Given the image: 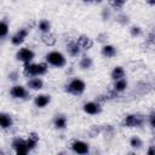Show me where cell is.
Masks as SVG:
<instances>
[{"instance_id":"8d00e7d4","label":"cell","mask_w":155,"mask_h":155,"mask_svg":"<svg viewBox=\"0 0 155 155\" xmlns=\"http://www.w3.org/2000/svg\"><path fill=\"white\" fill-rule=\"evenodd\" d=\"M93 1H94V2H97V4H101L103 0H93Z\"/></svg>"},{"instance_id":"ba28073f","label":"cell","mask_w":155,"mask_h":155,"mask_svg":"<svg viewBox=\"0 0 155 155\" xmlns=\"http://www.w3.org/2000/svg\"><path fill=\"white\" fill-rule=\"evenodd\" d=\"M70 147H71V150H73L75 154H81V155H84V154H87V153L90 151V145H88L86 142H84V140L76 139V140L71 142Z\"/></svg>"},{"instance_id":"7a4b0ae2","label":"cell","mask_w":155,"mask_h":155,"mask_svg":"<svg viewBox=\"0 0 155 155\" xmlns=\"http://www.w3.org/2000/svg\"><path fill=\"white\" fill-rule=\"evenodd\" d=\"M86 88V84L84 80L79 79V78H75L73 80L69 81V84L67 85V92L70 93V94H74V96H80L84 93Z\"/></svg>"},{"instance_id":"d6986e66","label":"cell","mask_w":155,"mask_h":155,"mask_svg":"<svg viewBox=\"0 0 155 155\" xmlns=\"http://www.w3.org/2000/svg\"><path fill=\"white\" fill-rule=\"evenodd\" d=\"M53 126L57 130H64L67 127V117L64 115H56L53 117Z\"/></svg>"},{"instance_id":"d590c367","label":"cell","mask_w":155,"mask_h":155,"mask_svg":"<svg viewBox=\"0 0 155 155\" xmlns=\"http://www.w3.org/2000/svg\"><path fill=\"white\" fill-rule=\"evenodd\" d=\"M145 2H147L148 5H151V6L155 5V0H145Z\"/></svg>"},{"instance_id":"4dcf8cb0","label":"cell","mask_w":155,"mask_h":155,"mask_svg":"<svg viewBox=\"0 0 155 155\" xmlns=\"http://www.w3.org/2000/svg\"><path fill=\"white\" fill-rule=\"evenodd\" d=\"M148 124L153 130H155V110H151L148 115Z\"/></svg>"},{"instance_id":"6da1fadb","label":"cell","mask_w":155,"mask_h":155,"mask_svg":"<svg viewBox=\"0 0 155 155\" xmlns=\"http://www.w3.org/2000/svg\"><path fill=\"white\" fill-rule=\"evenodd\" d=\"M45 62L54 68H63L67 64V58L59 51H51L45 56Z\"/></svg>"},{"instance_id":"ffe728a7","label":"cell","mask_w":155,"mask_h":155,"mask_svg":"<svg viewBox=\"0 0 155 155\" xmlns=\"http://www.w3.org/2000/svg\"><path fill=\"white\" fill-rule=\"evenodd\" d=\"M92 65H93V61H92V58H91L90 56L84 54V56L80 58V61H79V67H80L81 69H84V70L91 69Z\"/></svg>"},{"instance_id":"9c48e42d","label":"cell","mask_w":155,"mask_h":155,"mask_svg":"<svg viewBox=\"0 0 155 155\" xmlns=\"http://www.w3.org/2000/svg\"><path fill=\"white\" fill-rule=\"evenodd\" d=\"M28 34H29V29H27V28H21L16 34L12 35V38H11L12 45H15V46L22 45V44L24 42L25 38L28 36Z\"/></svg>"},{"instance_id":"3957f363","label":"cell","mask_w":155,"mask_h":155,"mask_svg":"<svg viewBox=\"0 0 155 155\" xmlns=\"http://www.w3.org/2000/svg\"><path fill=\"white\" fill-rule=\"evenodd\" d=\"M145 122V117L140 114H128L124 119V126L126 127H142Z\"/></svg>"},{"instance_id":"277c9868","label":"cell","mask_w":155,"mask_h":155,"mask_svg":"<svg viewBox=\"0 0 155 155\" xmlns=\"http://www.w3.org/2000/svg\"><path fill=\"white\" fill-rule=\"evenodd\" d=\"M11 145H12V148H13V150H15V153H16L17 155H25V154L29 151V149H28V147H27L25 139H23V138H21V137H15V138L12 139Z\"/></svg>"},{"instance_id":"8fae6325","label":"cell","mask_w":155,"mask_h":155,"mask_svg":"<svg viewBox=\"0 0 155 155\" xmlns=\"http://www.w3.org/2000/svg\"><path fill=\"white\" fill-rule=\"evenodd\" d=\"M81 51H82V48L78 44V41L73 40V41H69L67 44V52L70 57H79L81 54Z\"/></svg>"},{"instance_id":"52a82bcc","label":"cell","mask_w":155,"mask_h":155,"mask_svg":"<svg viewBox=\"0 0 155 155\" xmlns=\"http://www.w3.org/2000/svg\"><path fill=\"white\" fill-rule=\"evenodd\" d=\"M82 109L88 115H97L102 111V104L97 101H91V102H86L84 104Z\"/></svg>"},{"instance_id":"44dd1931","label":"cell","mask_w":155,"mask_h":155,"mask_svg":"<svg viewBox=\"0 0 155 155\" xmlns=\"http://www.w3.org/2000/svg\"><path fill=\"white\" fill-rule=\"evenodd\" d=\"M127 86H128V82H127V80L124 78V79H119V80H115L114 81V84H113V88L115 90V91H117V92H124L126 88H127Z\"/></svg>"},{"instance_id":"8992f818","label":"cell","mask_w":155,"mask_h":155,"mask_svg":"<svg viewBox=\"0 0 155 155\" xmlns=\"http://www.w3.org/2000/svg\"><path fill=\"white\" fill-rule=\"evenodd\" d=\"M35 57V53L33 50L28 48V47H22L17 51L16 53V58L23 63H28V62H31Z\"/></svg>"},{"instance_id":"83f0119b","label":"cell","mask_w":155,"mask_h":155,"mask_svg":"<svg viewBox=\"0 0 155 155\" xmlns=\"http://www.w3.org/2000/svg\"><path fill=\"white\" fill-rule=\"evenodd\" d=\"M8 33V24L6 21H1L0 23V36L4 39Z\"/></svg>"},{"instance_id":"7c38bea8","label":"cell","mask_w":155,"mask_h":155,"mask_svg":"<svg viewBox=\"0 0 155 155\" xmlns=\"http://www.w3.org/2000/svg\"><path fill=\"white\" fill-rule=\"evenodd\" d=\"M51 102V96L50 94H38L34 98V104L36 108H45L47 104Z\"/></svg>"},{"instance_id":"e0dca14e","label":"cell","mask_w":155,"mask_h":155,"mask_svg":"<svg viewBox=\"0 0 155 155\" xmlns=\"http://www.w3.org/2000/svg\"><path fill=\"white\" fill-rule=\"evenodd\" d=\"M101 52H102V56L105 57V58H113V57H115L116 53H117L116 48H115L113 45H108V44L103 45Z\"/></svg>"},{"instance_id":"e575fe53","label":"cell","mask_w":155,"mask_h":155,"mask_svg":"<svg viewBox=\"0 0 155 155\" xmlns=\"http://www.w3.org/2000/svg\"><path fill=\"white\" fill-rule=\"evenodd\" d=\"M147 154H149V155H155V145H149V148H148V150H147Z\"/></svg>"},{"instance_id":"603a6c76","label":"cell","mask_w":155,"mask_h":155,"mask_svg":"<svg viewBox=\"0 0 155 155\" xmlns=\"http://www.w3.org/2000/svg\"><path fill=\"white\" fill-rule=\"evenodd\" d=\"M130 145H131L132 149L138 150V149H140V148L143 147V140H142V138L138 137V136H132V137L130 138Z\"/></svg>"},{"instance_id":"7402d4cb","label":"cell","mask_w":155,"mask_h":155,"mask_svg":"<svg viewBox=\"0 0 155 155\" xmlns=\"http://www.w3.org/2000/svg\"><path fill=\"white\" fill-rule=\"evenodd\" d=\"M41 41L46 46H50L51 47V46H53L57 42V39H56V36L52 33H45V34L41 35Z\"/></svg>"},{"instance_id":"f546056e","label":"cell","mask_w":155,"mask_h":155,"mask_svg":"<svg viewBox=\"0 0 155 155\" xmlns=\"http://www.w3.org/2000/svg\"><path fill=\"white\" fill-rule=\"evenodd\" d=\"M116 22H119L120 24L125 25V24L128 23V16H127L126 13H120V15H117V17H116Z\"/></svg>"},{"instance_id":"74e56055","label":"cell","mask_w":155,"mask_h":155,"mask_svg":"<svg viewBox=\"0 0 155 155\" xmlns=\"http://www.w3.org/2000/svg\"><path fill=\"white\" fill-rule=\"evenodd\" d=\"M84 1H86V2H90V1H92V0H84Z\"/></svg>"},{"instance_id":"484cf974","label":"cell","mask_w":155,"mask_h":155,"mask_svg":"<svg viewBox=\"0 0 155 155\" xmlns=\"http://www.w3.org/2000/svg\"><path fill=\"white\" fill-rule=\"evenodd\" d=\"M88 133L91 137H97L102 133V126L101 125H92L88 130Z\"/></svg>"},{"instance_id":"4fadbf2b","label":"cell","mask_w":155,"mask_h":155,"mask_svg":"<svg viewBox=\"0 0 155 155\" xmlns=\"http://www.w3.org/2000/svg\"><path fill=\"white\" fill-rule=\"evenodd\" d=\"M0 125L2 130H8L13 126V119L10 114L6 113H1L0 114Z\"/></svg>"},{"instance_id":"9a60e30c","label":"cell","mask_w":155,"mask_h":155,"mask_svg":"<svg viewBox=\"0 0 155 155\" xmlns=\"http://www.w3.org/2000/svg\"><path fill=\"white\" fill-rule=\"evenodd\" d=\"M27 86H28L30 90H34V91L41 90V88L44 87V81H42L39 76H33V78H30V79L28 80Z\"/></svg>"},{"instance_id":"f1b7e54d","label":"cell","mask_w":155,"mask_h":155,"mask_svg":"<svg viewBox=\"0 0 155 155\" xmlns=\"http://www.w3.org/2000/svg\"><path fill=\"white\" fill-rule=\"evenodd\" d=\"M142 33H143V30H142V28L140 27H138V25H133V27H131V29H130V34L134 38H137V36H140L142 35Z\"/></svg>"},{"instance_id":"f35d334b","label":"cell","mask_w":155,"mask_h":155,"mask_svg":"<svg viewBox=\"0 0 155 155\" xmlns=\"http://www.w3.org/2000/svg\"><path fill=\"white\" fill-rule=\"evenodd\" d=\"M124 1H126V0H124Z\"/></svg>"},{"instance_id":"5bb4252c","label":"cell","mask_w":155,"mask_h":155,"mask_svg":"<svg viewBox=\"0 0 155 155\" xmlns=\"http://www.w3.org/2000/svg\"><path fill=\"white\" fill-rule=\"evenodd\" d=\"M78 44L81 46V48L82 50H90L92 46H93V40L90 38V36H87V35H80L79 38H78Z\"/></svg>"},{"instance_id":"1f68e13d","label":"cell","mask_w":155,"mask_h":155,"mask_svg":"<svg viewBox=\"0 0 155 155\" xmlns=\"http://www.w3.org/2000/svg\"><path fill=\"white\" fill-rule=\"evenodd\" d=\"M110 16H111L110 10L107 8V7H104V8L102 10V18H103L104 21H108V19H110Z\"/></svg>"},{"instance_id":"836d02e7","label":"cell","mask_w":155,"mask_h":155,"mask_svg":"<svg viewBox=\"0 0 155 155\" xmlns=\"http://www.w3.org/2000/svg\"><path fill=\"white\" fill-rule=\"evenodd\" d=\"M18 78H19V75H18L17 71H10V74H8V80H11V81H16Z\"/></svg>"},{"instance_id":"5b68a950","label":"cell","mask_w":155,"mask_h":155,"mask_svg":"<svg viewBox=\"0 0 155 155\" xmlns=\"http://www.w3.org/2000/svg\"><path fill=\"white\" fill-rule=\"evenodd\" d=\"M10 96L15 99H27L29 97V92L24 86L15 85L10 88Z\"/></svg>"},{"instance_id":"30bf717a","label":"cell","mask_w":155,"mask_h":155,"mask_svg":"<svg viewBox=\"0 0 155 155\" xmlns=\"http://www.w3.org/2000/svg\"><path fill=\"white\" fill-rule=\"evenodd\" d=\"M23 74L27 78L38 76V63H23Z\"/></svg>"},{"instance_id":"ac0fdd59","label":"cell","mask_w":155,"mask_h":155,"mask_svg":"<svg viewBox=\"0 0 155 155\" xmlns=\"http://www.w3.org/2000/svg\"><path fill=\"white\" fill-rule=\"evenodd\" d=\"M125 75H126V71H125V69H124L121 65L114 67V69H113L111 73H110V78L113 79V81L119 80V79H124Z\"/></svg>"},{"instance_id":"d4e9b609","label":"cell","mask_w":155,"mask_h":155,"mask_svg":"<svg viewBox=\"0 0 155 155\" xmlns=\"http://www.w3.org/2000/svg\"><path fill=\"white\" fill-rule=\"evenodd\" d=\"M38 28L39 30L45 34V33H50V29H51V23L47 21V19H41L39 23H38Z\"/></svg>"},{"instance_id":"2e32d148","label":"cell","mask_w":155,"mask_h":155,"mask_svg":"<svg viewBox=\"0 0 155 155\" xmlns=\"http://www.w3.org/2000/svg\"><path fill=\"white\" fill-rule=\"evenodd\" d=\"M25 142H27V147H28L29 151L33 150V149H35V147H36V144H38V142H39V134H38L36 132H30V133L28 134Z\"/></svg>"},{"instance_id":"cb8c5ba5","label":"cell","mask_w":155,"mask_h":155,"mask_svg":"<svg viewBox=\"0 0 155 155\" xmlns=\"http://www.w3.org/2000/svg\"><path fill=\"white\" fill-rule=\"evenodd\" d=\"M102 133L105 134V137L111 138L115 134V128L110 124H104V125H102Z\"/></svg>"},{"instance_id":"4316f807","label":"cell","mask_w":155,"mask_h":155,"mask_svg":"<svg viewBox=\"0 0 155 155\" xmlns=\"http://www.w3.org/2000/svg\"><path fill=\"white\" fill-rule=\"evenodd\" d=\"M125 2H126V1H124V0H108V4H109L113 8H115V10L122 8V6L125 5Z\"/></svg>"},{"instance_id":"d6a6232c","label":"cell","mask_w":155,"mask_h":155,"mask_svg":"<svg viewBox=\"0 0 155 155\" xmlns=\"http://www.w3.org/2000/svg\"><path fill=\"white\" fill-rule=\"evenodd\" d=\"M97 41L98 42H102V44H104V42H107V40H108V34L107 33H102V34H99L98 36H97Z\"/></svg>"}]
</instances>
